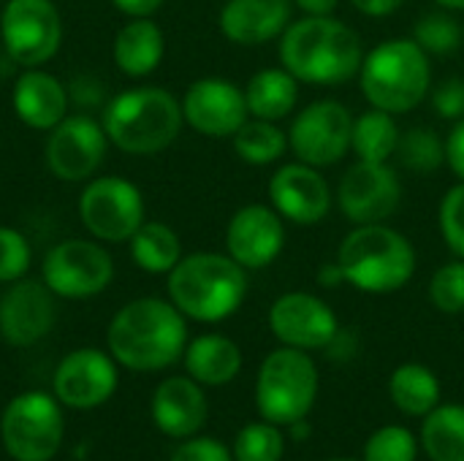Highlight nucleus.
Masks as SVG:
<instances>
[{
	"label": "nucleus",
	"instance_id": "obj_1",
	"mask_svg": "<svg viewBox=\"0 0 464 461\" xmlns=\"http://www.w3.org/2000/svg\"><path fill=\"white\" fill-rule=\"evenodd\" d=\"M280 65L299 84H345L359 76L364 46L359 33L334 16H302L280 35Z\"/></svg>",
	"mask_w": 464,
	"mask_h": 461
},
{
	"label": "nucleus",
	"instance_id": "obj_2",
	"mask_svg": "<svg viewBox=\"0 0 464 461\" xmlns=\"http://www.w3.org/2000/svg\"><path fill=\"white\" fill-rule=\"evenodd\" d=\"M106 342L117 364L133 372H160L182 359L188 348V323L171 302L144 296L117 310Z\"/></svg>",
	"mask_w": 464,
	"mask_h": 461
},
{
	"label": "nucleus",
	"instance_id": "obj_3",
	"mask_svg": "<svg viewBox=\"0 0 464 461\" xmlns=\"http://www.w3.org/2000/svg\"><path fill=\"white\" fill-rule=\"evenodd\" d=\"M334 264L343 274V283L362 293L383 296L402 291L413 280L419 255L402 231L386 223H370L353 226L345 234Z\"/></svg>",
	"mask_w": 464,
	"mask_h": 461
},
{
	"label": "nucleus",
	"instance_id": "obj_4",
	"mask_svg": "<svg viewBox=\"0 0 464 461\" xmlns=\"http://www.w3.org/2000/svg\"><path fill=\"white\" fill-rule=\"evenodd\" d=\"M169 302L198 323L231 318L247 299V269L228 253H190L169 272Z\"/></svg>",
	"mask_w": 464,
	"mask_h": 461
},
{
	"label": "nucleus",
	"instance_id": "obj_5",
	"mask_svg": "<svg viewBox=\"0 0 464 461\" xmlns=\"http://www.w3.org/2000/svg\"><path fill=\"white\" fill-rule=\"evenodd\" d=\"M359 87L372 109L394 117L408 114L432 90L430 54L413 38H386L364 52Z\"/></svg>",
	"mask_w": 464,
	"mask_h": 461
},
{
	"label": "nucleus",
	"instance_id": "obj_6",
	"mask_svg": "<svg viewBox=\"0 0 464 461\" xmlns=\"http://www.w3.org/2000/svg\"><path fill=\"white\" fill-rule=\"evenodd\" d=\"M182 103L163 87H133L114 95L103 111L109 141L128 155H155L182 130Z\"/></svg>",
	"mask_w": 464,
	"mask_h": 461
},
{
	"label": "nucleus",
	"instance_id": "obj_7",
	"mask_svg": "<svg viewBox=\"0 0 464 461\" xmlns=\"http://www.w3.org/2000/svg\"><path fill=\"white\" fill-rule=\"evenodd\" d=\"M321 375L307 351L280 345L272 351L256 378V408L264 421L277 427L302 424L318 399Z\"/></svg>",
	"mask_w": 464,
	"mask_h": 461
},
{
	"label": "nucleus",
	"instance_id": "obj_8",
	"mask_svg": "<svg viewBox=\"0 0 464 461\" xmlns=\"http://www.w3.org/2000/svg\"><path fill=\"white\" fill-rule=\"evenodd\" d=\"M65 435V421L57 397L24 391L14 397L0 421V437L14 461H49L57 456Z\"/></svg>",
	"mask_w": 464,
	"mask_h": 461
},
{
	"label": "nucleus",
	"instance_id": "obj_9",
	"mask_svg": "<svg viewBox=\"0 0 464 461\" xmlns=\"http://www.w3.org/2000/svg\"><path fill=\"white\" fill-rule=\"evenodd\" d=\"M351 139L353 114L345 103L334 98L307 103L302 111H296L288 130V147L296 160L315 168H329L340 163L351 152Z\"/></svg>",
	"mask_w": 464,
	"mask_h": 461
},
{
	"label": "nucleus",
	"instance_id": "obj_10",
	"mask_svg": "<svg viewBox=\"0 0 464 461\" xmlns=\"http://www.w3.org/2000/svg\"><path fill=\"white\" fill-rule=\"evenodd\" d=\"M79 220L98 242H130L147 220L141 190L122 177L90 179L79 196Z\"/></svg>",
	"mask_w": 464,
	"mask_h": 461
},
{
	"label": "nucleus",
	"instance_id": "obj_11",
	"mask_svg": "<svg viewBox=\"0 0 464 461\" xmlns=\"http://www.w3.org/2000/svg\"><path fill=\"white\" fill-rule=\"evenodd\" d=\"M0 38L24 68L52 60L63 41V19L52 0H8L0 14Z\"/></svg>",
	"mask_w": 464,
	"mask_h": 461
},
{
	"label": "nucleus",
	"instance_id": "obj_12",
	"mask_svg": "<svg viewBox=\"0 0 464 461\" xmlns=\"http://www.w3.org/2000/svg\"><path fill=\"white\" fill-rule=\"evenodd\" d=\"M337 206L353 226L386 223L402 204V182L392 163L359 160L348 166L337 185Z\"/></svg>",
	"mask_w": 464,
	"mask_h": 461
},
{
	"label": "nucleus",
	"instance_id": "obj_13",
	"mask_svg": "<svg viewBox=\"0 0 464 461\" xmlns=\"http://www.w3.org/2000/svg\"><path fill=\"white\" fill-rule=\"evenodd\" d=\"M114 277L111 255L84 239H68L54 245L41 266V280L54 296L63 299H90L109 288Z\"/></svg>",
	"mask_w": 464,
	"mask_h": 461
},
{
	"label": "nucleus",
	"instance_id": "obj_14",
	"mask_svg": "<svg viewBox=\"0 0 464 461\" xmlns=\"http://www.w3.org/2000/svg\"><path fill=\"white\" fill-rule=\"evenodd\" d=\"M269 329L280 345L310 353L334 345L340 334V321L321 296L307 291H291L272 302Z\"/></svg>",
	"mask_w": 464,
	"mask_h": 461
},
{
	"label": "nucleus",
	"instance_id": "obj_15",
	"mask_svg": "<svg viewBox=\"0 0 464 461\" xmlns=\"http://www.w3.org/2000/svg\"><path fill=\"white\" fill-rule=\"evenodd\" d=\"M272 209L294 226H318L334 206V193L321 168L302 160L280 166L269 179Z\"/></svg>",
	"mask_w": 464,
	"mask_h": 461
},
{
	"label": "nucleus",
	"instance_id": "obj_16",
	"mask_svg": "<svg viewBox=\"0 0 464 461\" xmlns=\"http://www.w3.org/2000/svg\"><path fill=\"white\" fill-rule=\"evenodd\" d=\"M106 130L87 114H71L49 130L46 166L63 182L90 179L106 155Z\"/></svg>",
	"mask_w": 464,
	"mask_h": 461
},
{
	"label": "nucleus",
	"instance_id": "obj_17",
	"mask_svg": "<svg viewBox=\"0 0 464 461\" xmlns=\"http://www.w3.org/2000/svg\"><path fill=\"white\" fill-rule=\"evenodd\" d=\"M185 122L207 139H231L247 120L245 90L228 79H198L188 87L182 98Z\"/></svg>",
	"mask_w": 464,
	"mask_h": 461
},
{
	"label": "nucleus",
	"instance_id": "obj_18",
	"mask_svg": "<svg viewBox=\"0 0 464 461\" xmlns=\"http://www.w3.org/2000/svg\"><path fill=\"white\" fill-rule=\"evenodd\" d=\"M117 380L120 378L111 356L98 348H79L57 364L52 375V391L65 408L95 410L111 399Z\"/></svg>",
	"mask_w": 464,
	"mask_h": 461
},
{
	"label": "nucleus",
	"instance_id": "obj_19",
	"mask_svg": "<svg viewBox=\"0 0 464 461\" xmlns=\"http://www.w3.org/2000/svg\"><path fill=\"white\" fill-rule=\"evenodd\" d=\"M285 247V220L272 204H247L226 226V253L247 272L272 266Z\"/></svg>",
	"mask_w": 464,
	"mask_h": 461
},
{
	"label": "nucleus",
	"instance_id": "obj_20",
	"mask_svg": "<svg viewBox=\"0 0 464 461\" xmlns=\"http://www.w3.org/2000/svg\"><path fill=\"white\" fill-rule=\"evenodd\" d=\"M57 321L54 293L44 280H16L0 296V337L14 348L44 340Z\"/></svg>",
	"mask_w": 464,
	"mask_h": 461
},
{
	"label": "nucleus",
	"instance_id": "obj_21",
	"mask_svg": "<svg viewBox=\"0 0 464 461\" xmlns=\"http://www.w3.org/2000/svg\"><path fill=\"white\" fill-rule=\"evenodd\" d=\"M152 421L155 427L174 440H188L196 437L209 416V405H207V394L204 386L196 383L190 375L182 378H166L155 394H152Z\"/></svg>",
	"mask_w": 464,
	"mask_h": 461
},
{
	"label": "nucleus",
	"instance_id": "obj_22",
	"mask_svg": "<svg viewBox=\"0 0 464 461\" xmlns=\"http://www.w3.org/2000/svg\"><path fill=\"white\" fill-rule=\"evenodd\" d=\"M291 0H226L220 8V33L239 46H261L285 33L294 22Z\"/></svg>",
	"mask_w": 464,
	"mask_h": 461
},
{
	"label": "nucleus",
	"instance_id": "obj_23",
	"mask_svg": "<svg viewBox=\"0 0 464 461\" xmlns=\"http://www.w3.org/2000/svg\"><path fill=\"white\" fill-rule=\"evenodd\" d=\"M11 103L16 117L33 130H52L68 114L65 87L46 71L30 68L14 82Z\"/></svg>",
	"mask_w": 464,
	"mask_h": 461
},
{
	"label": "nucleus",
	"instance_id": "obj_24",
	"mask_svg": "<svg viewBox=\"0 0 464 461\" xmlns=\"http://www.w3.org/2000/svg\"><path fill=\"white\" fill-rule=\"evenodd\" d=\"M188 375L209 389L228 386L242 372V351L226 334H201L182 353Z\"/></svg>",
	"mask_w": 464,
	"mask_h": 461
},
{
	"label": "nucleus",
	"instance_id": "obj_25",
	"mask_svg": "<svg viewBox=\"0 0 464 461\" xmlns=\"http://www.w3.org/2000/svg\"><path fill=\"white\" fill-rule=\"evenodd\" d=\"M166 52L163 30L150 16H133L114 38V62L125 76H150Z\"/></svg>",
	"mask_w": 464,
	"mask_h": 461
},
{
	"label": "nucleus",
	"instance_id": "obj_26",
	"mask_svg": "<svg viewBox=\"0 0 464 461\" xmlns=\"http://www.w3.org/2000/svg\"><path fill=\"white\" fill-rule=\"evenodd\" d=\"M247 111L256 120L280 122L285 120L299 101V82L280 65V68H264L250 76L245 87Z\"/></svg>",
	"mask_w": 464,
	"mask_h": 461
},
{
	"label": "nucleus",
	"instance_id": "obj_27",
	"mask_svg": "<svg viewBox=\"0 0 464 461\" xmlns=\"http://www.w3.org/2000/svg\"><path fill=\"white\" fill-rule=\"evenodd\" d=\"M389 397L400 413L411 418H424L440 405V380L430 367L408 361L392 372Z\"/></svg>",
	"mask_w": 464,
	"mask_h": 461
},
{
	"label": "nucleus",
	"instance_id": "obj_28",
	"mask_svg": "<svg viewBox=\"0 0 464 461\" xmlns=\"http://www.w3.org/2000/svg\"><path fill=\"white\" fill-rule=\"evenodd\" d=\"M130 255L141 272L169 274L182 258V242L171 226L160 220H144L130 236Z\"/></svg>",
	"mask_w": 464,
	"mask_h": 461
},
{
	"label": "nucleus",
	"instance_id": "obj_29",
	"mask_svg": "<svg viewBox=\"0 0 464 461\" xmlns=\"http://www.w3.org/2000/svg\"><path fill=\"white\" fill-rule=\"evenodd\" d=\"M400 125L397 117L381 109H367L359 117H353V139H351V152H356L359 160H375V163H389L397 155L400 147Z\"/></svg>",
	"mask_w": 464,
	"mask_h": 461
},
{
	"label": "nucleus",
	"instance_id": "obj_30",
	"mask_svg": "<svg viewBox=\"0 0 464 461\" xmlns=\"http://www.w3.org/2000/svg\"><path fill=\"white\" fill-rule=\"evenodd\" d=\"M421 448L430 461H464V405L440 402L424 416Z\"/></svg>",
	"mask_w": 464,
	"mask_h": 461
},
{
	"label": "nucleus",
	"instance_id": "obj_31",
	"mask_svg": "<svg viewBox=\"0 0 464 461\" xmlns=\"http://www.w3.org/2000/svg\"><path fill=\"white\" fill-rule=\"evenodd\" d=\"M234 152L247 166H272L288 152V130L269 120H247L234 136Z\"/></svg>",
	"mask_w": 464,
	"mask_h": 461
},
{
	"label": "nucleus",
	"instance_id": "obj_32",
	"mask_svg": "<svg viewBox=\"0 0 464 461\" xmlns=\"http://www.w3.org/2000/svg\"><path fill=\"white\" fill-rule=\"evenodd\" d=\"M397 158L405 168L432 174L446 163V141L427 125H416L400 136Z\"/></svg>",
	"mask_w": 464,
	"mask_h": 461
},
{
	"label": "nucleus",
	"instance_id": "obj_33",
	"mask_svg": "<svg viewBox=\"0 0 464 461\" xmlns=\"http://www.w3.org/2000/svg\"><path fill=\"white\" fill-rule=\"evenodd\" d=\"M234 461H283L285 435L272 421H253L239 429L231 446Z\"/></svg>",
	"mask_w": 464,
	"mask_h": 461
},
{
	"label": "nucleus",
	"instance_id": "obj_34",
	"mask_svg": "<svg viewBox=\"0 0 464 461\" xmlns=\"http://www.w3.org/2000/svg\"><path fill=\"white\" fill-rule=\"evenodd\" d=\"M430 57H449L462 46L464 30L459 19L451 11H435L416 22L411 35Z\"/></svg>",
	"mask_w": 464,
	"mask_h": 461
},
{
	"label": "nucleus",
	"instance_id": "obj_35",
	"mask_svg": "<svg viewBox=\"0 0 464 461\" xmlns=\"http://www.w3.org/2000/svg\"><path fill=\"white\" fill-rule=\"evenodd\" d=\"M419 459V440L411 429L389 424L370 435L364 443L362 461H416Z\"/></svg>",
	"mask_w": 464,
	"mask_h": 461
},
{
	"label": "nucleus",
	"instance_id": "obj_36",
	"mask_svg": "<svg viewBox=\"0 0 464 461\" xmlns=\"http://www.w3.org/2000/svg\"><path fill=\"white\" fill-rule=\"evenodd\" d=\"M430 302L443 315H462L464 312V258L449 261L435 269L430 280Z\"/></svg>",
	"mask_w": 464,
	"mask_h": 461
},
{
	"label": "nucleus",
	"instance_id": "obj_37",
	"mask_svg": "<svg viewBox=\"0 0 464 461\" xmlns=\"http://www.w3.org/2000/svg\"><path fill=\"white\" fill-rule=\"evenodd\" d=\"M438 226L449 250L457 258H464V182H457L443 196L438 209Z\"/></svg>",
	"mask_w": 464,
	"mask_h": 461
},
{
	"label": "nucleus",
	"instance_id": "obj_38",
	"mask_svg": "<svg viewBox=\"0 0 464 461\" xmlns=\"http://www.w3.org/2000/svg\"><path fill=\"white\" fill-rule=\"evenodd\" d=\"M33 250L27 239L8 226H0V283H16L27 274Z\"/></svg>",
	"mask_w": 464,
	"mask_h": 461
},
{
	"label": "nucleus",
	"instance_id": "obj_39",
	"mask_svg": "<svg viewBox=\"0 0 464 461\" xmlns=\"http://www.w3.org/2000/svg\"><path fill=\"white\" fill-rule=\"evenodd\" d=\"M432 109L440 120L457 122L464 117V79H446L432 90Z\"/></svg>",
	"mask_w": 464,
	"mask_h": 461
},
{
	"label": "nucleus",
	"instance_id": "obj_40",
	"mask_svg": "<svg viewBox=\"0 0 464 461\" xmlns=\"http://www.w3.org/2000/svg\"><path fill=\"white\" fill-rule=\"evenodd\" d=\"M171 461H234V454L220 440L196 435L182 440V446L171 454Z\"/></svg>",
	"mask_w": 464,
	"mask_h": 461
},
{
	"label": "nucleus",
	"instance_id": "obj_41",
	"mask_svg": "<svg viewBox=\"0 0 464 461\" xmlns=\"http://www.w3.org/2000/svg\"><path fill=\"white\" fill-rule=\"evenodd\" d=\"M446 166L454 171L459 182H464V117L454 122V128L446 136Z\"/></svg>",
	"mask_w": 464,
	"mask_h": 461
},
{
	"label": "nucleus",
	"instance_id": "obj_42",
	"mask_svg": "<svg viewBox=\"0 0 464 461\" xmlns=\"http://www.w3.org/2000/svg\"><path fill=\"white\" fill-rule=\"evenodd\" d=\"M351 3L359 14L372 16V19H383V16L397 14L405 0H351Z\"/></svg>",
	"mask_w": 464,
	"mask_h": 461
},
{
	"label": "nucleus",
	"instance_id": "obj_43",
	"mask_svg": "<svg viewBox=\"0 0 464 461\" xmlns=\"http://www.w3.org/2000/svg\"><path fill=\"white\" fill-rule=\"evenodd\" d=\"M111 3L117 5V11L128 14L130 19L133 16H152L163 5V0H111Z\"/></svg>",
	"mask_w": 464,
	"mask_h": 461
},
{
	"label": "nucleus",
	"instance_id": "obj_44",
	"mask_svg": "<svg viewBox=\"0 0 464 461\" xmlns=\"http://www.w3.org/2000/svg\"><path fill=\"white\" fill-rule=\"evenodd\" d=\"M304 16H334L340 0H294Z\"/></svg>",
	"mask_w": 464,
	"mask_h": 461
},
{
	"label": "nucleus",
	"instance_id": "obj_45",
	"mask_svg": "<svg viewBox=\"0 0 464 461\" xmlns=\"http://www.w3.org/2000/svg\"><path fill=\"white\" fill-rule=\"evenodd\" d=\"M443 11H464V0H435Z\"/></svg>",
	"mask_w": 464,
	"mask_h": 461
},
{
	"label": "nucleus",
	"instance_id": "obj_46",
	"mask_svg": "<svg viewBox=\"0 0 464 461\" xmlns=\"http://www.w3.org/2000/svg\"><path fill=\"white\" fill-rule=\"evenodd\" d=\"M329 461H359V459H329Z\"/></svg>",
	"mask_w": 464,
	"mask_h": 461
}]
</instances>
